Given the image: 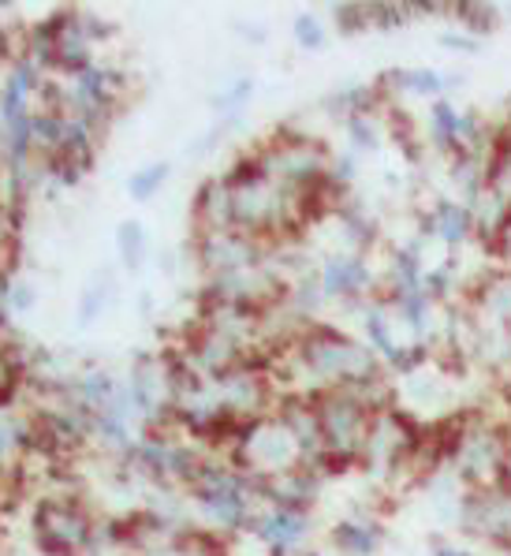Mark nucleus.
Returning <instances> with one entry per match:
<instances>
[{
	"label": "nucleus",
	"instance_id": "nucleus-39",
	"mask_svg": "<svg viewBox=\"0 0 511 556\" xmlns=\"http://www.w3.org/2000/svg\"><path fill=\"white\" fill-rule=\"evenodd\" d=\"M440 46H448V49H474V41L463 38V34H445V38H440Z\"/></svg>",
	"mask_w": 511,
	"mask_h": 556
},
{
	"label": "nucleus",
	"instance_id": "nucleus-27",
	"mask_svg": "<svg viewBox=\"0 0 511 556\" xmlns=\"http://www.w3.org/2000/svg\"><path fill=\"white\" fill-rule=\"evenodd\" d=\"M347 139H352V150L355 153H370L378 150L381 142V127H378V116L373 113H359L347 119Z\"/></svg>",
	"mask_w": 511,
	"mask_h": 556
},
{
	"label": "nucleus",
	"instance_id": "nucleus-4",
	"mask_svg": "<svg viewBox=\"0 0 511 556\" xmlns=\"http://www.w3.org/2000/svg\"><path fill=\"white\" fill-rule=\"evenodd\" d=\"M508 452H511V438L500 426L485 422V418H471V422H459L451 430L448 464L467 482V490H478V485L504 482Z\"/></svg>",
	"mask_w": 511,
	"mask_h": 556
},
{
	"label": "nucleus",
	"instance_id": "nucleus-7",
	"mask_svg": "<svg viewBox=\"0 0 511 556\" xmlns=\"http://www.w3.org/2000/svg\"><path fill=\"white\" fill-rule=\"evenodd\" d=\"M422 444H425V433L411 422V415L385 407L373 415L370 438H366V452H362V467L373 470V475H396L404 464L422 459Z\"/></svg>",
	"mask_w": 511,
	"mask_h": 556
},
{
	"label": "nucleus",
	"instance_id": "nucleus-30",
	"mask_svg": "<svg viewBox=\"0 0 511 556\" xmlns=\"http://www.w3.org/2000/svg\"><path fill=\"white\" fill-rule=\"evenodd\" d=\"M325 38H329V30L318 15H310V12L295 15V41H299L303 49H321L325 46Z\"/></svg>",
	"mask_w": 511,
	"mask_h": 556
},
{
	"label": "nucleus",
	"instance_id": "nucleus-38",
	"mask_svg": "<svg viewBox=\"0 0 511 556\" xmlns=\"http://www.w3.org/2000/svg\"><path fill=\"white\" fill-rule=\"evenodd\" d=\"M433 556H474V553H471V549H463V545L437 542V545H433Z\"/></svg>",
	"mask_w": 511,
	"mask_h": 556
},
{
	"label": "nucleus",
	"instance_id": "nucleus-5",
	"mask_svg": "<svg viewBox=\"0 0 511 556\" xmlns=\"http://www.w3.org/2000/svg\"><path fill=\"white\" fill-rule=\"evenodd\" d=\"M235 467L251 475L254 482H272L292 470L306 467L295 433L284 426V418H254L235 438Z\"/></svg>",
	"mask_w": 511,
	"mask_h": 556
},
{
	"label": "nucleus",
	"instance_id": "nucleus-34",
	"mask_svg": "<svg viewBox=\"0 0 511 556\" xmlns=\"http://www.w3.org/2000/svg\"><path fill=\"white\" fill-rule=\"evenodd\" d=\"M332 20H336V27L344 34H355L370 23V8L366 4H336L332 8Z\"/></svg>",
	"mask_w": 511,
	"mask_h": 556
},
{
	"label": "nucleus",
	"instance_id": "nucleus-10",
	"mask_svg": "<svg viewBox=\"0 0 511 556\" xmlns=\"http://www.w3.org/2000/svg\"><path fill=\"white\" fill-rule=\"evenodd\" d=\"M199 265L206 277H225V273H240L261 265V243L258 236H246L240 228H225V232H199Z\"/></svg>",
	"mask_w": 511,
	"mask_h": 556
},
{
	"label": "nucleus",
	"instance_id": "nucleus-1",
	"mask_svg": "<svg viewBox=\"0 0 511 556\" xmlns=\"http://www.w3.org/2000/svg\"><path fill=\"white\" fill-rule=\"evenodd\" d=\"M288 374L295 384H303L310 396L329 389H355L366 404L385 410V392H381V358L373 348H362L340 329L310 325L288 352Z\"/></svg>",
	"mask_w": 511,
	"mask_h": 556
},
{
	"label": "nucleus",
	"instance_id": "nucleus-17",
	"mask_svg": "<svg viewBox=\"0 0 511 556\" xmlns=\"http://www.w3.org/2000/svg\"><path fill=\"white\" fill-rule=\"evenodd\" d=\"M422 232L425 236H433V239H440L445 247H459V243H467L474 232V217H471V205H463V202H437L430 213L422 217Z\"/></svg>",
	"mask_w": 511,
	"mask_h": 556
},
{
	"label": "nucleus",
	"instance_id": "nucleus-35",
	"mask_svg": "<svg viewBox=\"0 0 511 556\" xmlns=\"http://www.w3.org/2000/svg\"><path fill=\"white\" fill-rule=\"evenodd\" d=\"M15 384H20V358L0 348V404H4V400L12 396Z\"/></svg>",
	"mask_w": 511,
	"mask_h": 556
},
{
	"label": "nucleus",
	"instance_id": "nucleus-11",
	"mask_svg": "<svg viewBox=\"0 0 511 556\" xmlns=\"http://www.w3.org/2000/svg\"><path fill=\"white\" fill-rule=\"evenodd\" d=\"M217 384V396H220V407H225V418L235 426H246L254 418H266V404H269V389H266V378H261L254 366H235V370L220 374L213 378Z\"/></svg>",
	"mask_w": 511,
	"mask_h": 556
},
{
	"label": "nucleus",
	"instance_id": "nucleus-31",
	"mask_svg": "<svg viewBox=\"0 0 511 556\" xmlns=\"http://www.w3.org/2000/svg\"><path fill=\"white\" fill-rule=\"evenodd\" d=\"M246 101H251V79H235L225 93H217V98H213V109L232 119L246 105Z\"/></svg>",
	"mask_w": 511,
	"mask_h": 556
},
{
	"label": "nucleus",
	"instance_id": "nucleus-12",
	"mask_svg": "<svg viewBox=\"0 0 511 556\" xmlns=\"http://www.w3.org/2000/svg\"><path fill=\"white\" fill-rule=\"evenodd\" d=\"M105 23L98 20V15L90 12H61L53 15V64L61 67H72V72H79V67L90 64V49H93V38H105Z\"/></svg>",
	"mask_w": 511,
	"mask_h": 556
},
{
	"label": "nucleus",
	"instance_id": "nucleus-13",
	"mask_svg": "<svg viewBox=\"0 0 511 556\" xmlns=\"http://www.w3.org/2000/svg\"><path fill=\"white\" fill-rule=\"evenodd\" d=\"M251 534L269 549V556H292L303 549L306 534H310V519L299 508H280V504H261L254 516Z\"/></svg>",
	"mask_w": 511,
	"mask_h": 556
},
{
	"label": "nucleus",
	"instance_id": "nucleus-22",
	"mask_svg": "<svg viewBox=\"0 0 511 556\" xmlns=\"http://www.w3.org/2000/svg\"><path fill=\"white\" fill-rule=\"evenodd\" d=\"M139 556H225V553H220L217 542H209L202 534H168L161 542L146 545V549H139Z\"/></svg>",
	"mask_w": 511,
	"mask_h": 556
},
{
	"label": "nucleus",
	"instance_id": "nucleus-24",
	"mask_svg": "<svg viewBox=\"0 0 511 556\" xmlns=\"http://www.w3.org/2000/svg\"><path fill=\"white\" fill-rule=\"evenodd\" d=\"M485 187L511 210V131L497 142L493 161L485 165Z\"/></svg>",
	"mask_w": 511,
	"mask_h": 556
},
{
	"label": "nucleus",
	"instance_id": "nucleus-29",
	"mask_svg": "<svg viewBox=\"0 0 511 556\" xmlns=\"http://www.w3.org/2000/svg\"><path fill=\"white\" fill-rule=\"evenodd\" d=\"M451 15L463 20L471 34H489L497 27V8L493 4H459V8H451Z\"/></svg>",
	"mask_w": 511,
	"mask_h": 556
},
{
	"label": "nucleus",
	"instance_id": "nucleus-37",
	"mask_svg": "<svg viewBox=\"0 0 511 556\" xmlns=\"http://www.w3.org/2000/svg\"><path fill=\"white\" fill-rule=\"evenodd\" d=\"M497 251H500V258L511 265V217H508V225L500 228V236H497Z\"/></svg>",
	"mask_w": 511,
	"mask_h": 556
},
{
	"label": "nucleus",
	"instance_id": "nucleus-18",
	"mask_svg": "<svg viewBox=\"0 0 511 556\" xmlns=\"http://www.w3.org/2000/svg\"><path fill=\"white\" fill-rule=\"evenodd\" d=\"M381 538H385L381 523L362 516V511H355V516L340 519V523L332 527V545L344 556H373L381 549Z\"/></svg>",
	"mask_w": 511,
	"mask_h": 556
},
{
	"label": "nucleus",
	"instance_id": "nucleus-25",
	"mask_svg": "<svg viewBox=\"0 0 511 556\" xmlns=\"http://www.w3.org/2000/svg\"><path fill=\"white\" fill-rule=\"evenodd\" d=\"M116 243H120V258H124V269L127 273H139L142 262H146L150 254V243H146V228H142V220H124L120 228H116Z\"/></svg>",
	"mask_w": 511,
	"mask_h": 556
},
{
	"label": "nucleus",
	"instance_id": "nucleus-20",
	"mask_svg": "<svg viewBox=\"0 0 511 556\" xmlns=\"http://www.w3.org/2000/svg\"><path fill=\"white\" fill-rule=\"evenodd\" d=\"M116 384H120V381H116L113 374H105V370H87L79 381L72 384V400H75V404H79V407L87 410V415L93 418L101 407L108 404V400H113Z\"/></svg>",
	"mask_w": 511,
	"mask_h": 556
},
{
	"label": "nucleus",
	"instance_id": "nucleus-36",
	"mask_svg": "<svg viewBox=\"0 0 511 556\" xmlns=\"http://www.w3.org/2000/svg\"><path fill=\"white\" fill-rule=\"evenodd\" d=\"M34 299H38V292H34L27 280H15V285H8V288H4V306H8V311H15V314L30 311Z\"/></svg>",
	"mask_w": 511,
	"mask_h": 556
},
{
	"label": "nucleus",
	"instance_id": "nucleus-8",
	"mask_svg": "<svg viewBox=\"0 0 511 556\" xmlns=\"http://www.w3.org/2000/svg\"><path fill=\"white\" fill-rule=\"evenodd\" d=\"M459 527L463 534L482 538L493 549L511 553V485L493 482L467 490L459 501Z\"/></svg>",
	"mask_w": 511,
	"mask_h": 556
},
{
	"label": "nucleus",
	"instance_id": "nucleus-23",
	"mask_svg": "<svg viewBox=\"0 0 511 556\" xmlns=\"http://www.w3.org/2000/svg\"><path fill=\"white\" fill-rule=\"evenodd\" d=\"M392 306L396 314L404 318V325H411V332H430V321H433V299L425 295V288H414V292H392Z\"/></svg>",
	"mask_w": 511,
	"mask_h": 556
},
{
	"label": "nucleus",
	"instance_id": "nucleus-2",
	"mask_svg": "<svg viewBox=\"0 0 511 556\" xmlns=\"http://www.w3.org/2000/svg\"><path fill=\"white\" fill-rule=\"evenodd\" d=\"M310 400H314V415H318L321 444H325V470L362 467L366 438H370L378 407L366 404L355 389H329Z\"/></svg>",
	"mask_w": 511,
	"mask_h": 556
},
{
	"label": "nucleus",
	"instance_id": "nucleus-9",
	"mask_svg": "<svg viewBox=\"0 0 511 556\" xmlns=\"http://www.w3.org/2000/svg\"><path fill=\"white\" fill-rule=\"evenodd\" d=\"M127 389H131L135 404H139L150 426L173 415V407H176L173 363H165V358H157V355H139L131 374H127Z\"/></svg>",
	"mask_w": 511,
	"mask_h": 556
},
{
	"label": "nucleus",
	"instance_id": "nucleus-6",
	"mask_svg": "<svg viewBox=\"0 0 511 556\" xmlns=\"http://www.w3.org/2000/svg\"><path fill=\"white\" fill-rule=\"evenodd\" d=\"M30 527H34L38 549L49 556H82L93 549V538H98V527H93L90 511L72 497L41 501L38 508H34Z\"/></svg>",
	"mask_w": 511,
	"mask_h": 556
},
{
	"label": "nucleus",
	"instance_id": "nucleus-26",
	"mask_svg": "<svg viewBox=\"0 0 511 556\" xmlns=\"http://www.w3.org/2000/svg\"><path fill=\"white\" fill-rule=\"evenodd\" d=\"M168 173H173V165H168V161H153V165L135 168L131 179H127V194H131L135 202L153 199V194H157L161 187H165Z\"/></svg>",
	"mask_w": 511,
	"mask_h": 556
},
{
	"label": "nucleus",
	"instance_id": "nucleus-21",
	"mask_svg": "<svg viewBox=\"0 0 511 556\" xmlns=\"http://www.w3.org/2000/svg\"><path fill=\"white\" fill-rule=\"evenodd\" d=\"M30 418L15 415V410H0V467H12L30 448Z\"/></svg>",
	"mask_w": 511,
	"mask_h": 556
},
{
	"label": "nucleus",
	"instance_id": "nucleus-28",
	"mask_svg": "<svg viewBox=\"0 0 511 556\" xmlns=\"http://www.w3.org/2000/svg\"><path fill=\"white\" fill-rule=\"evenodd\" d=\"M482 306L497 321H511V273H504V277H493L489 285H485Z\"/></svg>",
	"mask_w": 511,
	"mask_h": 556
},
{
	"label": "nucleus",
	"instance_id": "nucleus-33",
	"mask_svg": "<svg viewBox=\"0 0 511 556\" xmlns=\"http://www.w3.org/2000/svg\"><path fill=\"white\" fill-rule=\"evenodd\" d=\"M105 295H108V277H101L98 285H90L87 292H82V299H79V321L82 325L105 311Z\"/></svg>",
	"mask_w": 511,
	"mask_h": 556
},
{
	"label": "nucleus",
	"instance_id": "nucleus-3",
	"mask_svg": "<svg viewBox=\"0 0 511 556\" xmlns=\"http://www.w3.org/2000/svg\"><path fill=\"white\" fill-rule=\"evenodd\" d=\"M187 490L194 493L202 516L217 530H225V534L251 530L254 516H258L261 504H266L261 482H254L240 467H220V464H213V459L202 464V470L194 475V482L187 485Z\"/></svg>",
	"mask_w": 511,
	"mask_h": 556
},
{
	"label": "nucleus",
	"instance_id": "nucleus-14",
	"mask_svg": "<svg viewBox=\"0 0 511 556\" xmlns=\"http://www.w3.org/2000/svg\"><path fill=\"white\" fill-rule=\"evenodd\" d=\"M362 325H366V340H370L373 355H381L385 363L392 366L396 374H414L419 366L425 363V348L422 344H399L392 337V321H388V311L385 306H366L362 314Z\"/></svg>",
	"mask_w": 511,
	"mask_h": 556
},
{
	"label": "nucleus",
	"instance_id": "nucleus-40",
	"mask_svg": "<svg viewBox=\"0 0 511 556\" xmlns=\"http://www.w3.org/2000/svg\"><path fill=\"white\" fill-rule=\"evenodd\" d=\"M4 247H8V217H4V210H0V254H4Z\"/></svg>",
	"mask_w": 511,
	"mask_h": 556
},
{
	"label": "nucleus",
	"instance_id": "nucleus-15",
	"mask_svg": "<svg viewBox=\"0 0 511 556\" xmlns=\"http://www.w3.org/2000/svg\"><path fill=\"white\" fill-rule=\"evenodd\" d=\"M318 285L325 299H355L370 288V269L359 254H332L318 269Z\"/></svg>",
	"mask_w": 511,
	"mask_h": 556
},
{
	"label": "nucleus",
	"instance_id": "nucleus-32",
	"mask_svg": "<svg viewBox=\"0 0 511 556\" xmlns=\"http://www.w3.org/2000/svg\"><path fill=\"white\" fill-rule=\"evenodd\" d=\"M340 220H344V225H347V236H352L355 239V243H370V239H373V220L370 217H366V213L362 210H355V205H340Z\"/></svg>",
	"mask_w": 511,
	"mask_h": 556
},
{
	"label": "nucleus",
	"instance_id": "nucleus-19",
	"mask_svg": "<svg viewBox=\"0 0 511 556\" xmlns=\"http://www.w3.org/2000/svg\"><path fill=\"white\" fill-rule=\"evenodd\" d=\"M385 87H392V93H411V98H437L448 79L433 67H399L385 75Z\"/></svg>",
	"mask_w": 511,
	"mask_h": 556
},
{
	"label": "nucleus",
	"instance_id": "nucleus-41",
	"mask_svg": "<svg viewBox=\"0 0 511 556\" xmlns=\"http://www.w3.org/2000/svg\"><path fill=\"white\" fill-rule=\"evenodd\" d=\"M303 556H329V553H318V549H310V553H303Z\"/></svg>",
	"mask_w": 511,
	"mask_h": 556
},
{
	"label": "nucleus",
	"instance_id": "nucleus-16",
	"mask_svg": "<svg viewBox=\"0 0 511 556\" xmlns=\"http://www.w3.org/2000/svg\"><path fill=\"white\" fill-rule=\"evenodd\" d=\"M194 220H199V232H225V228H235L232 184H228V176L206 179V184L199 187V199H194Z\"/></svg>",
	"mask_w": 511,
	"mask_h": 556
}]
</instances>
